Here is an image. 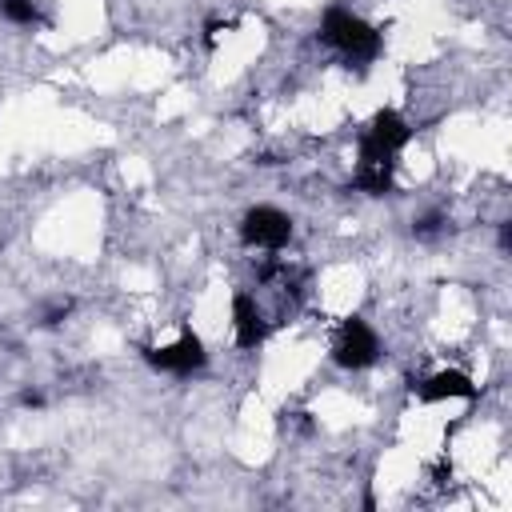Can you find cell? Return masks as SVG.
<instances>
[{
  "label": "cell",
  "mask_w": 512,
  "mask_h": 512,
  "mask_svg": "<svg viewBox=\"0 0 512 512\" xmlns=\"http://www.w3.org/2000/svg\"><path fill=\"white\" fill-rule=\"evenodd\" d=\"M320 40L332 44L340 56L348 60H372L380 52V32L372 24H364L360 16L344 12V8H332L320 24Z\"/></svg>",
  "instance_id": "cell-1"
},
{
  "label": "cell",
  "mask_w": 512,
  "mask_h": 512,
  "mask_svg": "<svg viewBox=\"0 0 512 512\" xmlns=\"http://www.w3.org/2000/svg\"><path fill=\"white\" fill-rule=\"evenodd\" d=\"M408 136H412V128H408V120L400 112H392V108L376 112L372 124L360 136V164H396V156L408 144Z\"/></svg>",
  "instance_id": "cell-2"
},
{
  "label": "cell",
  "mask_w": 512,
  "mask_h": 512,
  "mask_svg": "<svg viewBox=\"0 0 512 512\" xmlns=\"http://www.w3.org/2000/svg\"><path fill=\"white\" fill-rule=\"evenodd\" d=\"M332 356L336 364L344 368H368L376 356H380V336L360 320V316H348L336 332V344H332Z\"/></svg>",
  "instance_id": "cell-3"
},
{
  "label": "cell",
  "mask_w": 512,
  "mask_h": 512,
  "mask_svg": "<svg viewBox=\"0 0 512 512\" xmlns=\"http://www.w3.org/2000/svg\"><path fill=\"white\" fill-rule=\"evenodd\" d=\"M240 236H244V244H252V248H264V252H280V248L292 240V220H288L280 208H268V204H260V208H252V212L244 216V224H240Z\"/></svg>",
  "instance_id": "cell-4"
},
{
  "label": "cell",
  "mask_w": 512,
  "mask_h": 512,
  "mask_svg": "<svg viewBox=\"0 0 512 512\" xmlns=\"http://www.w3.org/2000/svg\"><path fill=\"white\" fill-rule=\"evenodd\" d=\"M204 360H208V352H204L200 336L188 332V328L176 336V344L148 348V364H152V368H164V372H176V376H188V372L204 368Z\"/></svg>",
  "instance_id": "cell-5"
},
{
  "label": "cell",
  "mask_w": 512,
  "mask_h": 512,
  "mask_svg": "<svg viewBox=\"0 0 512 512\" xmlns=\"http://www.w3.org/2000/svg\"><path fill=\"white\" fill-rule=\"evenodd\" d=\"M232 332H236V344H240V348H256V344H264V336H268L264 312L256 308V300H252L248 292H236V296H232Z\"/></svg>",
  "instance_id": "cell-6"
},
{
  "label": "cell",
  "mask_w": 512,
  "mask_h": 512,
  "mask_svg": "<svg viewBox=\"0 0 512 512\" xmlns=\"http://www.w3.org/2000/svg\"><path fill=\"white\" fill-rule=\"evenodd\" d=\"M476 384L460 368H440L420 384V400H472Z\"/></svg>",
  "instance_id": "cell-7"
},
{
  "label": "cell",
  "mask_w": 512,
  "mask_h": 512,
  "mask_svg": "<svg viewBox=\"0 0 512 512\" xmlns=\"http://www.w3.org/2000/svg\"><path fill=\"white\" fill-rule=\"evenodd\" d=\"M0 12L12 24H36V4L32 0H0Z\"/></svg>",
  "instance_id": "cell-8"
}]
</instances>
